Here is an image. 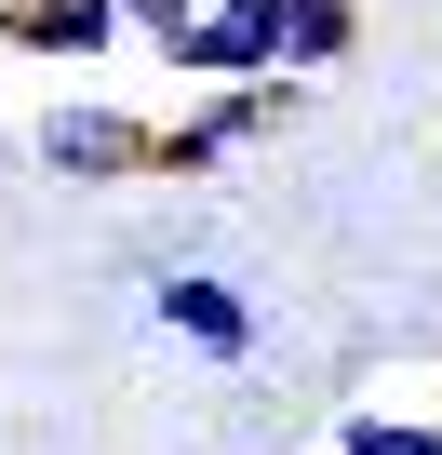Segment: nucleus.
<instances>
[{
  "instance_id": "nucleus-6",
  "label": "nucleus",
  "mask_w": 442,
  "mask_h": 455,
  "mask_svg": "<svg viewBox=\"0 0 442 455\" xmlns=\"http://www.w3.org/2000/svg\"><path fill=\"white\" fill-rule=\"evenodd\" d=\"M349 41H362V0H282V81L349 68Z\"/></svg>"
},
{
  "instance_id": "nucleus-1",
  "label": "nucleus",
  "mask_w": 442,
  "mask_h": 455,
  "mask_svg": "<svg viewBox=\"0 0 442 455\" xmlns=\"http://www.w3.org/2000/svg\"><path fill=\"white\" fill-rule=\"evenodd\" d=\"M148 148H161V121H134V108H108V94H54V108L28 121V161L68 174V188H134Z\"/></svg>"
},
{
  "instance_id": "nucleus-8",
  "label": "nucleus",
  "mask_w": 442,
  "mask_h": 455,
  "mask_svg": "<svg viewBox=\"0 0 442 455\" xmlns=\"http://www.w3.org/2000/svg\"><path fill=\"white\" fill-rule=\"evenodd\" d=\"M121 14V41H148V54H174L188 28H201V0H108Z\"/></svg>"
},
{
  "instance_id": "nucleus-3",
  "label": "nucleus",
  "mask_w": 442,
  "mask_h": 455,
  "mask_svg": "<svg viewBox=\"0 0 442 455\" xmlns=\"http://www.w3.org/2000/svg\"><path fill=\"white\" fill-rule=\"evenodd\" d=\"M188 94H242V81H282V0H201V28L161 54Z\"/></svg>"
},
{
  "instance_id": "nucleus-2",
  "label": "nucleus",
  "mask_w": 442,
  "mask_h": 455,
  "mask_svg": "<svg viewBox=\"0 0 442 455\" xmlns=\"http://www.w3.org/2000/svg\"><path fill=\"white\" fill-rule=\"evenodd\" d=\"M295 94L309 81H242V94H188L174 121H161V148H148V174H214V161H242L269 121H295Z\"/></svg>"
},
{
  "instance_id": "nucleus-5",
  "label": "nucleus",
  "mask_w": 442,
  "mask_h": 455,
  "mask_svg": "<svg viewBox=\"0 0 442 455\" xmlns=\"http://www.w3.org/2000/svg\"><path fill=\"white\" fill-rule=\"evenodd\" d=\"M0 54H28V68H108L121 14L108 0H0Z\"/></svg>"
},
{
  "instance_id": "nucleus-4",
  "label": "nucleus",
  "mask_w": 442,
  "mask_h": 455,
  "mask_svg": "<svg viewBox=\"0 0 442 455\" xmlns=\"http://www.w3.org/2000/svg\"><path fill=\"white\" fill-rule=\"evenodd\" d=\"M148 308H161V335L201 348V362H255V295H242V282H214V268H161Z\"/></svg>"
},
{
  "instance_id": "nucleus-7",
  "label": "nucleus",
  "mask_w": 442,
  "mask_h": 455,
  "mask_svg": "<svg viewBox=\"0 0 442 455\" xmlns=\"http://www.w3.org/2000/svg\"><path fill=\"white\" fill-rule=\"evenodd\" d=\"M335 455H442V415H349Z\"/></svg>"
}]
</instances>
